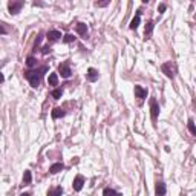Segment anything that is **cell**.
<instances>
[{
	"instance_id": "cell-16",
	"label": "cell",
	"mask_w": 196,
	"mask_h": 196,
	"mask_svg": "<svg viewBox=\"0 0 196 196\" xmlns=\"http://www.w3.org/2000/svg\"><path fill=\"white\" fill-rule=\"evenodd\" d=\"M103 196H121L120 193H117L113 189H110V187H106L104 190H103Z\"/></svg>"
},
{
	"instance_id": "cell-9",
	"label": "cell",
	"mask_w": 196,
	"mask_h": 196,
	"mask_svg": "<svg viewBox=\"0 0 196 196\" xmlns=\"http://www.w3.org/2000/svg\"><path fill=\"white\" fill-rule=\"evenodd\" d=\"M60 38H61V32L57 31V29H52V31L48 32V40H49V41H57V40H60Z\"/></svg>"
},
{
	"instance_id": "cell-25",
	"label": "cell",
	"mask_w": 196,
	"mask_h": 196,
	"mask_svg": "<svg viewBox=\"0 0 196 196\" xmlns=\"http://www.w3.org/2000/svg\"><path fill=\"white\" fill-rule=\"evenodd\" d=\"M0 34H2V36H5V34H6V28H5V23H2V25H0Z\"/></svg>"
},
{
	"instance_id": "cell-23",
	"label": "cell",
	"mask_w": 196,
	"mask_h": 196,
	"mask_svg": "<svg viewBox=\"0 0 196 196\" xmlns=\"http://www.w3.org/2000/svg\"><path fill=\"white\" fill-rule=\"evenodd\" d=\"M74 40H75V37L72 36V34H66V36L63 37V41H65V43H72Z\"/></svg>"
},
{
	"instance_id": "cell-27",
	"label": "cell",
	"mask_w": 196,
	"mask_h": 196,
	"mask_svg": "<svg viewBox=\"0 0 196 196\" xmlns=\"http://www.w3.org/2000/svg\"><path fill=\"white\" fill-rule=\"evenodd\" d=\"M51 52V48H49V46H45V48H43V54H49Z\"/></svg>"
},
{
	"instance_id": "cell-18",
	"label": "cell",
	"mask_w": 196,
	"mask_h": 196,
	"mask_svg": "<svg viewBox=\"0 0 196 196\" xmlns=\"http://www.w3.org/2000/svg\"><path fill=\"white\" fill-rule=\"evenodd\" d=\"M48 81H49L51 86H57V84H58V75H57V74H51L49 78H48Z\"/></svg>"
},
{
	"instance_id": "cell-10",
	"label": "cell",
	"mask_w": 196,
	"mask_h": 196,
	"mask_svg": "<svg viewBox=\"0 0 196 196\" xmlns=\"http://www.w3.org/2000/svg\"><path fill=\"white\" fill-rule=\"evenodd\" d=\"M140 20H141V11H138V12H136V16H135L133 20L130 22L129 28H130V29H136V28L140 26Z\"/></svg>"
},
{
	"instance_id": "cell-14",
	"label": "cell",
	"mask_w": 196,
	"mask_h": 196,
	"mask_svg": "<svg viewBox=\"0 0 196 196\" xmlns=\"http://www.w3.org/2000/svg\"><path fill=\"white\" fill-rule=\"evenodd\" d=\"M65 169V165H63V162H55L51 165V169H49V172L51 173H58V172H61Z\"/></svg>"
},
{
	"instance_id": "cell-19",
	"label": "cell",
	"mask_w": 196,
	"mask_h": 196,
	"mask_svg": "<svg viewBox=\"0 0 196 196\" xmlns=\"http://www.w3.org/2000/svg\"><path fill=\"white\" fill-rule=\"evenodd\" d=\"M31 178H32V176H31V172L26 170L25 175H23V185H29V184H31Z\"/></svg>"
},
{
	"instance_id": "cell-20",
	"label": "cell",
	"mask_w": 196,
	"mask_h": 196,
	"mask_svg": "<svg viewBox=\"0 0 196 196\" xmlns=\"http://www.w3.org/2000/svg\"><path fill=\"white\" fill-rule=\"evenodd\" d=\"M26 65H28V68H34L37 65V60L34 57H28V60H26Z\"/></svg>"
},
{
	"instance_id": "cell-3",
	"label": "cell",
	"mask_w": 196,
	"mask_h": 196,
	"mask_svg": "<svg viewBox=\"0 0 196 196\" xmlns=\"http://www.w3.org/2000/svg\"><path fill=\"white\" fill-rule=\"evenodd\" d=\"M150 113H152L153 123H156V118H158V113H160V106H158V101L155 98L150 100Z\"/></svg>"
},
{
	"instance_id": "cell-6",
	"label": "cell",
	"mask_w": 196,
	"mask_h": 196,
	"mask_svg": "<svg viewBox=\"0 0 196 196\" xmlns=\"http://www.w3.org/2000/svg\"><path fill=\"white\" fill-rule=\"evenodd\" d=\"M83 185H84V178H83L81 175H77L75 179H74V184H72L74 190H75V192H80V190L83 189Z\"/></svg>"
},
{
	"instance_id": "cell-17",
	"label": "cell",
	"mask_w": 196,
	"mask_h": 196,
	"mask_svg": "<svg viewBox=\"0 0 196 196\" xmlns=\"http://www.w3.org/2000/svg\"><path fill=\"white\" fill-rule=\"evenodd\" d=\"M61 193H63V189L61 187H55V189L48 192V196H61Z\"/></svg>"
},
{
	"instance_id": "cell-2",
	"label": "cell",
	"mask_w": 196,
	"mask_h": 196,
	"mask_svg": "<svg viewBox=\"0 0 196 196\" xmlns=\"http://www.w3.org/2000/svg\"><path fill=\"white\" fill-rule=\"evenodd\" d=\"M58 72L61 74L63 78H69L71 77V68H69V61H65V63H60L58 65Z\"/></svg>"
},
{
	"instance_id": "cell-26",
	"label": "cell",
	"mask_w": 196,
	"mask_h": 196,
	"mask_svg": "<svg viewBox=\"0 0 196 196\" xmlns=\"http://www.w3.org/2000/svg\"><path fill=\"white\" fill-rule=\"evenodd\" d=\"M165 8H167V6H165L164 3H161L160 6H158V12H164V11H165Z\"/></svg>"
},
{
	"instance_id": "cell-7",
	"label": "cell",
	"mask_w": 196,
	"mask_h": 196,
	"mask_svg": "<svg viewBox=\"0 0 196 196\" xmlns=\"http://www.w3.org/2000/svg\"><path fill=\"white\" fill-rule=\"evenodd\" d=\"M165 192H167L165 184H164L162 181H158V182H156V187H155V195L156 196H165Z\"/></svg>"
},
{
	"instance_id": "cell-28",
	"label": "cell",
	"mask_w": 196,
	"mask_h": 196,
	"mask_svg": "<svg viewBox=\"0 0 196 196\" xmlns=\"http://www.w3.org/2000/svg\"><path fill=\"white\" fill-rule=\"evenodd\" d=\"M20 196H31V195H29V193H22Z\"/></svg>"
},
{
	"instance_id": "cell-13",
	"label": "cell",
	"mask_w": 196,
	"mask_h": 196,
	"mask_svg": "<svg viewBox=\"0 0 196 196\" xmlns=\"http://www.w3.org/2000/svg\"><path fill=\"white\" fill-rule=\"evenodd\" d=\"M88 80L89 81H97L98 80V71L93 69V68H89L88 69Z\"/></svg>"
},
{
	"instance_id": "cell-15",
	"label": "cell",
	"mask_w": 196,
	"mask_h": 196,
	"mask_svg": "<svg viewBox=\"0 0 196 196\" xmlns=\"http://www.w3.org/2000/svg\"><path fill=\"white\" fill-rule=\"evenodd\" d=\"M152 31H153V22H152V20H149V22L146 23V40H147V38H150Z\"/></svg>"
},
{
	"instance_id": "cell-5",
	"label": "cell",
	"mask_w": 196,
	"mask_h": 196,
	"mask_svg": "<svg viewBox=\"0 0 196 196\" xmlns=\"http://www.w3.org/2000/svg\"><path fill=\"white\" fill-rule=\"evenodd\" d=\"M161 69H162V72H164L169 78H173V77H175V71H173V68H172V61L164 63V65L161 66Z\"/></svg>"
},
{
	"instance_id": "cell-4",
	"label": "cell",
	"mask_w": 196,
	"mask_h": 196,
	"mask_svg": "<svg viewBox=\"0 0 196 196\" xmlns=\"http://www.w3.org/2000/svg\"><path fill=\"white\" fill-rule=\"evenodd\" d=\"M23 2H9L8 3V9H9V12L11 14H18L20 12V9L23 8Z\"/></svg>"
},
{
	"instance_id": "cell-22",
	"label": "cell",
	"mask_w": 196,
	"mask_h": 196,
	"mask_svg": "<svg viewBox=\"0 0 196 196\" xmlns=\"http://www.w3.org/2000/svg\"><path fill=\"white\" fill-rule=\"evenodd\" d=\"M189 130H190V133L192 135H196V127H195V123H193V120H189Z\"/></svg>"
},
{
	"instance_id": "cell-1",
	"label": "cell",
	"mask_w": 196,
	"mask_h": 196,
	"mask_svg": "<svg viewBox=\"0 0 196 196\" xmlns=\"http://www.w3.org/2000/svg\"><path fill=\"white\" fill-rule=\"evenodd\" d=\"M48 71V68L46 66H43V68H40L38 71H28L25 72V77L28 78V81L31 83V86L32 88H38L40 86V78H41V74L43 72Z\"/></svg>"
},
{
	"instance_id": "cell-21",
	"label": "cell",
	"mask_w": 196,
	"mask_h": 196,
	"mask_svg": "<svg viewBox=\"0 0 196 196\" xmlns=\"http://www.w3.org/2000/svg\"><path fill=\"white\" fill-rule=\"evenodd\" d=\"M61 93H63V90L61 89H55V90H52V98H55V100H60L61 98Z\"/></svg>"
},
{
	"instance_id": "cell-12",
	"label": "cell",
	"mask_w": 196,
	"mask_h": 196,
	"mask_svg": "<svg viewBox=\"0 0 196 196\" xmlns=\"http://www.w3.org/2000/svg\"><path fill=\"white\" fill-rule=\"evenodd\" d=\"M51 115H52L54 120H57V118H63V117L66 115V112H65L61 107H55V109L52 110V113H51Z\"/></svg>"
},
{
	"instance_id": "cell-24",
	"label": "cell",
	"mask_w": 196,
	"mask_h": 196,
	"mask_svg": "<svg viewBox=\"0 0 196 196\" xmlns=\"http://www.w3.org/2000/svg\"><path fill=\"white\" fill-rule=\"evenodd\" d=\"M107 5H109V2H97V3H95V6H98V8H103V6H107Z\"/></svg>"
},
{
	"instance_id": "cell-8",
	"label": "cell",
	"mask_w": 196,
	"mask_h": 196,
	"mask_svg": "<svg viewBox=\"0 0 196 196\" xmlns=\"http://www.w3.org/2000/svg\"><path fill=\"white\" fill-rule=\"evenodd\" d=\"M75 31L83 37V38H86V36H88V25H86V23H78V25L75 26Z\"/></svg>"
},
{
	"instance_id": "cell-11",
	"label": "cell",
	"mask_w": 196,
	"mask_h": 196,
	"mask_svg": "<svg viewBox=\"0 0 196 196\" xmlns=\"http://www.w3.org/2000/svg\"><path fill=\"white\" fill-rule=\"evenodd\" d=\"M135 97L136 98H146L147 97V89H144L141 86H135Z\"/></svg>"
}]
</instances>
